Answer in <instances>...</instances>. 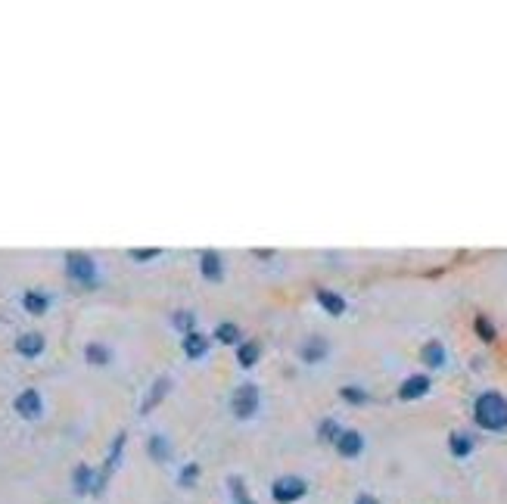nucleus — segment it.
<instances>
[{
  "mask_svg": "<svg viewBox=\"0 0 507 504\" xmlns=\"http://www.w3.org/2000/svg\"><path fill=\"white\" fill-rule=\"evenodd\" d=\"M171 321H175V327L184 330V333L193 330V314L190 312H175V318H171Z\"/></svg>",
  "mask_w": 507,
  "mask_h": 504,
  "instance_id": "26",
  "label": "nucleus"
},
{
  "mask_svg": "<svg viewBox=\"0 0 507 504\" xmlns=\"http://www.w3.org/2000/svg\"><path fill=\"white\" fill-rule=\"evenodd\" d=\"M355 504H380V501H377L374 495H358V498H355Z\"/></svg>",
  "mask_w": 507,
  "mask_h": 504,
  "instance_id": "29",
  "label": "nucleus"
},
{
  "mask_svg": "<svg viewBox=\"0 0 507 504\" xmlns=\"http://www.w3.org/2000/svg\"><path fill=\"white\" fill-rule=\"evenodd\" d=\"M445 358H449V352H445V346L439 343V339H429V343L420 349V361H424L426 367H442Z\"/></svg>",
  "mask_w": 507,
  "mask_h": 504,
  "instance_id": "11",
  "label": "nucleus"
},
{
  "mask_svg": "<svg viewBox=\"0 0 507 504\" xmlns=\"http://www.w3.org/2000/svg\"><path fill=\"white\" fill-rule=\"evenodd\" d=\"M165 392H168V380H165V377L153 383V392H150V396H147V401H143V411H150V408L156 405V401H159L162 396H165Z\"/></svg>",
  "mask_w": 507,
  "mask_h": 504,
  "instance_id": "22",
  "label": "nucleus"
},
{
  "mask_svg": "<svg viewBox=\"0 0 507 504\" xmlns=\"http://www.w3.org/2000/svg\"><path fill=\"white\" fill-rule=\"evenodd\" d=\"M230 411H234L237 417H252L255 411H259V389L252 386V383H243V386L234 389V396H230Z\"/></svg>",
  "mask_w": 507,
  "mask_h": 504,
  "instance_id": "2",
  "label": "nucleus"
},
{
  "mask_svg": "<svg viewBox=\"0 0 507 504\" xmlns=\"http://www.w3.org/2000/svg\"><path fill=\"white\" fill-rule=\"evenodd\" d=\"M196 476H200V467L190 464V467H184V473H180V485H190Z\"/></svg>",
  "mask_w": 507,
  "mask_h": 504,
  "instance_id": "27",
  "label": "nucleus"
},
{
  "mask_svg": "<svg viewBox=\"0 0 507 504\" xmlns=\"http://www.w3.org/2000/svg\"><path fill=\"white\" fill-rule=\"evenodd\" d=\"M22 305L29 309L31 314H44L47 312V296H41V293H25V299H22Z\"/></svg>",
  "mask_w": 507,
  "mask_h": 504,
  "instance_id": "20",
  "label": "nucleus"
},
{
  "mask_svg": "<svg viewBox=\"0 0 507 504\" xmlns=\"http://www.w3.org/2000/svg\"><path fill=\"white\" fill-rule=\"evenodd\" d=\"M159 250H131V259L137 262H147V259H156Z\"/></svg>",
  "mask_w": 507,
  "mask_h": 504,
  "instance_id": "28",
  "label": "nucleus"
},
{
  "mask_svg": "<svg viewBox=\"0 0 507 504\" xmlns=\"http://www.w3.org/2000/svg\"><path fill=\"white\" fill-rule=\"evenodd\" d=\"M259 355H262L259 343H240V346H237V361H240V367H252L255 361H259Z\"/></svg>",
  "mask_w": 507,
  "mask_h": 504,
  "instance_id": "15",
  "label": "nucleus"
},
{
  "mask_svg": "<svg viewBox=\"0 0 507 504\" xmlns=\"http://www.w3.org/2000/svg\"><path fill=\"white\" fill-rule=\"evenodd\" d=\"M168 455H171V446H168L165 436H153L150 439V458L153 461H168Z\"/></svg>",
  "mask_w": 507,
  "mask_h": 504,
  "instance_id": "19",
  "label": "nucleus"
},
{
  "mask_svg": "<svg viewBox=\"0 0 507 504\" xmlns=\"http://www.w3.org/2000/svg\"><path fill=\"white\" fill-rule=\"evenodd\" d=\"M327 352H330L327 339L324 336H308L302 343V349H299V358H302L305 364H321L324 358H327Z\"/></svg>",
  "mask_w": 507,
  "mask_h": 504,
  "instance_id": "6",
  "label": "nucleus"
},
{
  "mask_svg": "<svg viewBox=\"0 0 507 504\" xmlns=\"http://www.w3.org/2000/svg\"><path fill=\"white\" fill-rule=\"evenodd\" d=\"M339 396L346 398L349 405H364V401L371 398V396H367L364 389H361V386H342V389H339Z\"/></svg>",
  "mask_w": 507,
  "mask_h": 504,
  "instance_id": "21",
  "label": "nucleus"
},
{
  "mask_svg": "<svg viewBox=\"0 0 507 504\" xmlns=\"http://www.w3.org/2000/svg\"><path fill=\"white\" fill-rule=\"evenodd\" d=\"M205 349H209V339L203 336V333H184V355H190V358H203L205 355Z\"/></svg>",
  "mask_w": 507,
  "mask_h": 504,
  "instance_id": "14",
  "label": "nucleus"
},
{
  "mask_svg": "<svg viewBox=\"0 0 507 504\" xmlns=\"http://www.w3.org/2000/svg\"><path fill=\"white\" fill-rule=\"evenodd\" d=\"M66 274L72 280H78V284H93V277H97V264H93L91 255L84 252H68L66 255Z\"/></svg>",
  "mask_w": 507,
  "mask_h": 504,
  "instance_id": "4",
  "label": "nucleus"
},
{
  "mask_svg": "<svg viewBox=\"0 0 507 504\" xmlns=\"http://www.w3.org/2000/svg\"><path fill=\"white\" fill-rule=\"evenodd\" d=\"M200 271L205 280H221V274H225V268H221V255L218 252H203L200 255Z\"/></svg>",
  "mask_w": 507,
  "mask_h": 504,
  "instance_id": "12",
  "label": "nucleus"
},
{
  "mask_svg": "<svg viewBox=\"0 0 507 504\" xmlns=\"http://www.w3.org/2000/svg\"><path fill=\"white\" fill-rule=\"evenodd\" d=\"M426 392H429V377L426 374H414V377H408L399 386V398L401 401H414L420 396H426Z\"/></svg>",
  "mask_w": 507,
  "mask_h": 504,
  "instance_id": "8",
  "label": "nucleus"
},
{
  "mask_svg": "<svg viewBox=\"0 0 507 504\" xmlns=\"http://www.w3.org/2000/svg\"><path fill=\"white\" fill-rule=\"evenodd\" d=\"M317 305H321L327 314H333V318H339L342 312H346V299H342L339 293H333V289H317Z\"/></svg>",
  "mask_w": 507,
  "mask_h": 504,
  "instance_id": "9",
  "label": "nucleus"
},
{
  "mask_svg": "<svg viewBox=\"0 0 507 504\" xmlns=\"http://www.w3.org/2000/svg\"><path fill=\"white\" fill-rule=\"evenodd\" d=\"M473 421L483 426V430H504L507 426V398L501 392L488 389L473 401Z\"/></svg>",
  "mask_w": 507,
  "mask_h": 504,
  "instance_id": "1",
  "label": "nucleus"
},
{
  "mask_svg": "<svg viewBox=\"0 0 507 504\" xmlns=\"http://www.w3.org/2000/svg\"><path fill=\"white\" fill-rule=\"evenodd\" d=\"M317 433H321V439H324V442H337L342 430H339V423L333 421V417H327V421L321 423V430H317Z\"/></svg>",
  "mask_w": 507,
  "mask_h": 504,
  "instance_id": "23",
  "label": "nucleus"
},
{
  "mask_svg": "<svg viewBox=\"0 0 507 504\" xmlns=\"http://www.w3.org/2000/svg\"><path fill=\"white\" fill-rule=\"evenodd\" d=\"M72 480H75V492H93V470L91 467H75V476H72Z\"/></svg>",
  "mask_w": 507,
  "mask_h": 504,
  "instance_id": "17",
  "label": "nucleus"
},
{
  "mask_svg": "<svg viewBox=\"0 0 507 504\" xmlns=\"http://www.w3.org/2000/svg\"><path fill=\"white\" fill-rule=\"evenodd\" d=\"M230 489H234V501H237V504H255V501L246 495L243 480H230Z\"/></svg>",
  "mask_w": 507,
  "mask_h": 504,
  "instance_id": "25",
  "label": "nucleus"
},
{
  "mask_svg": "<svg viewBox=\"0 0 507 504\" xmlns=\"http://www.w3.org/2000/svg\"><path fill=\"white\" fill-rule=\"evenodd\" d=\"M476 333H479V336L486 339V343H492V339H495V327H492V324H488V318H486V314H479V318H476Z\"/></svg>",
  "mask_w": 507,
  "mask_h": 504,
  "instance_id": "24",
  "label": "nucleus"
},
{
  "mask_svg": "<svg viewBox=\"0 0 507 504\" xmlns=\"http://www.w3.org/2000/svg\"><path fill=\"white\" fill-rule=\"evenodd\" d=\"M333 446H337V451L342 458H358L361 448H364V436H361L358 430H342Z\"/></svg>",
  "mask_w": 507,
  "mask_h": 504,
  "instance_id": "7",
  "label": "nucleus"
},
{
  "mask_svg": "<svg viewBox=\"0 0 507 504\" xmlns=\"http://www.w3.org/2000/svg\"><path fill=\"white\" fill-rule=\"evenodd\" d=\"M16 352L25 355V358H34L44 352V336L41 333H22L19 339H16Z\"/></svg>",
  "mask_w": 507,
  "mask_h": 504,
  "instance_id": "10",
  "label": "nucleus"
},
{
  "mask_svg": "<svg viewBox=\"0 0 507 504\" xmlns=\"http://www.w3.org/2000/svg\"><path fill=\"white\" fill-rule=\"evenodd\" d=\"M215 339H218V343H225V346H240V327H237V324H230V321L218 324Z\"/></svg>",
  "mask_w": 507,
  "mask_h": 504,
  "instance_id": "16",
  "label": "nucleus"
},
{
  "mask_svg": "<svg viewBox=\"0 0 507 504\" xmlns=\"http://www.w3.org/2000/svg\"><path fill=\"white\" fill-rule=\"evenodd\" d=\"M84 355H88V361H91V364H97V367H106V364H109V358H113V355H109V349H106V346H100V343H91L88 349H84Z\"/></svg>",
  "mask_w": 507,
  "mask_h": 504,
  "instance_id": "18",
  "label": "nucleus"
},
{
  "mask_svg": "<svg viewBox=\"0 0 507 504\" xmlns=\"http://www.w3.org/2000/svg\"><path fill=\"white\" fill-rule=\"evenodd\" d=\"M13 405H16V414H22L25 421H34V417H41V411H44V401H41L38 389H22Z\"/></svg>",
  "mask_w": 507,
  "mask_h": 504,
  "instance_id": "5",
  "label": "nucleus"
},
{
  "mask_svg": "<svg viewBox=\"0 0 507 504\" xmlns=\"http://www.w3.org/2000/svg\"><path fill=\"white\" fill-rule=\"evenodd\" d=\"M449 451L454 458H467V455H473V436L470 433H451L449 436Z\"/></svg>",
  "mask_w": 507,
  "mask_h": 504,
  "instance_id": "13",
  "label": "nucleus"
},
{
  "mask_svg": "<svg viewBox=\"0 0 507 504\" xmlns=\"http://www.w3.org/2000/svg\"><path fill=\"white\" fill-rule=\"evenodd\" d=\"M305 492H308V485H305V480H299V476H280V480H274V485H271V498L277 504H293L302 498Z\"/></svg>",
  "mask_w": 507,
  "mask_h": 504,
  "instance_id": "3",
  "label": "nucleus"
}]
</instances>
